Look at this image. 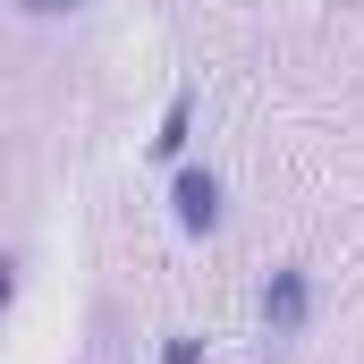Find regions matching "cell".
Returning <instances> with one entry per match:
<instances>
[{
  "mask_svg": "<svg viewBox=\"0 0 364 364\" xmlns=\"http://www.w3.org/2000/svg\"><path fill=\"white\" fill-rule=\"evenodd\" d=\"M314 314H322V272L305 263V255H279L263 288H255V331H263V356H288L305 331H314Z\"/></svg>",
  "mask_w": 364,
  "mask_h": 364,
  "instance_id": "cell-1",
  "label": "cell"
},
{
  "mask_svg": "<svg viewBox=\"0 0 364 364\" xmlns=\"http://www.w3.org/2000/svg\"><path fill=\"white\" fill-rule=\"evenodd\" d=\"M161 203H170V229H178V237H195V246L229 229V178H220L212 161H195V153H186L178 170H170Z\"/></svg>",
  "mask_w": 364,
  "mask_h": 364,
  "instance_id": "cell-2",
  "label": "cell"
},
{
  "mask_svg": "<svg viewBox=\"0 0 364 364\" xmlns=\"http://www.w3.org/2000/svg\"><path fill=\"white\" fill-rule=\"evenodd\" d=\"M195 110H203V93H195V85H178L170 102H161V127H153V144H144L161 170H178L186 153H195Z\"/></svg>",
  "mask_w": 364,
  "mask_h": 364,
  "instance_id": "cell-3",
  "label": "cell"
},
{
  "mask_svg": "<svg viewBox=\"0 0 364 364\" xmlns=\"http://www.w3.org/2000/svg\"><path fill=\"white\" fill-rule=\"evenodd\" d=\"M153 364H212V339L203 331H161L153 339Z\"/></svg>",
  "mask_w": 364,
  "mask_h": 364,
  "instance_id": "cell-4",
  "label": "cell"
},
{
  "mask_svg": "<svg viewBox=\"0 0 364 364\" xmlns=\"http://www.w3.org/2000/svg\"><path fill=\"white\" fill-rule=\"evenodd\" d=\"M93 0H17V17L26 26H60V17H85Z\"/></svg>",
  "mask_w": 364,
  "mask_h": 364,
  "instance_id": "cell-5",
  "label": "cell"
}]
</instances>
